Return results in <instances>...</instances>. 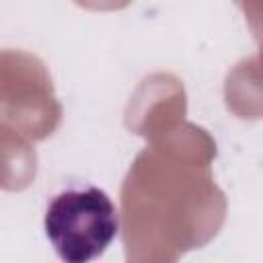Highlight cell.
<instances>
[{
    "instance_id": "1",
    "label": "cell",
    "mask_w": 263,
    "mask_h": 263,
    "mask_svg": "<svg viewBox=\"0 0 263 263\" xmlns=\"http://www.w3.org/2000/svg\"><path fill=\"white\" fill-rule=\"evenodd\" d=\"M45 234L64 263H90L119 232L111 197L95 187H68L51 197L43 218Z\"/></svg>"
}]
</instances>
